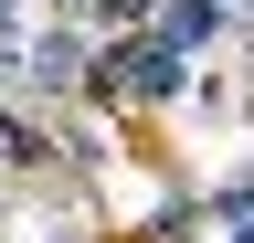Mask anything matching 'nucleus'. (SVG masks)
<instances>
[{
    "label": "nucleus",
    "instance_id": "obj_1",
    "mask_svg": "<svg viewBox=\"0 0 254 243\" xmlns=\"http://www.w3.org/2000/svg\"><path fill=\"white\" fill-rule=\"evenodd\" d=\"M95 85H106L117 106H170L180 85H190V53L170 32H148V21H127V32L106 43V64H95Z\"/></svg>",
    "mask_w": 254,
    "mask_h": 243
},
{
    "label": "nucleus",
    "instance_id": "obj_2",
    "mask_svg": "<svg viewBox=\"0 0 254 243\" xmlns=\"http://www.w3.org/2000/svg\"><path fill=\"white\" fill-rule=\"evenodd\" d=\"M11 74L32 85V96H74V85H95V32L64 11V21H43V32H21Z\"/></svg>",
    "mask_w": 254,
    "mask_h": 243
},
{
    "label": "nucleus",
    "instance_id": "obj_3",
    "mask_svg": "<svg viewBox=\"0 0 254 243\" xmlns=\"http://www.w3.org/2000/svg\"><path fill=\"white\" fill-rule=\"evenodd\" d=\"M148 32H170L180 53H201V43L233 32V11H222V0H159V11H148Z\"/></svg>",
    "mask_w": 254,
    "mask_h": 243
},
{
    "label": "nucleus",
    "instance_id": "obj_4",
    "mask_svg": "<svg viewBox=\"0 0 254 243\" xmlns=\"http://www.w3.org/2000/svg\"><path fill=\"white\" fill-rule=\"evenodd\" d=\"M11 53H21V0H0V74H11Z\"/></svg>",
    "mask_w": 254,
    "mask_h": 243
},
{
    "label": "nucleus",
    "instance_id": "obj_5",
    "mask_svg": "<svg viewBox=\"0 0 254 243\" xmlns=\"http://www.w3.org/2000/svg\"><path fill=\"white\" fill-rule=\"evenodd\" d=\"M222 201H254V159H244V180H233V191H222Z\"/></svg>",
    "mask_w": 254,
    "mask_h": 243
},
{
    "label": "nucleus",
    "instance_id": "obj_6",
    "mask_svg": "<svg viewBox=\"0 0 254 243\" xmlns=\"http://www.w3.org/2000/svg\"><path fill=\"white\" fill-rule=\"evenodd\" d=\"M32 243H74V233H32Z\"/></svg>",
    "mask_w": 254,
    "mask_h": 243
},
{
    "label": "nucleus",
    "instance_id": "obj_7",
    "mask_svg": "<svg viewBox=\"0 0 254 243\" xmlns=\"http://www.w3.org/2000/svg\"><path fill=\"white\" fill-rule=\"evenodd\" d=\"M244 43H254V0H244Z\"/></svg>",
    "mask_w": 254,
    "mask_h": 243
},
{
    "label": "nucleus",
    "instance_id": "obj_8",
    "mask_svg": "<svg viewBox=\"0 0 254 243\" xmlns=\"http://www.w3.org/2000/svg\"><path fill=\"white\" fill-rule=\"evenodd\" d=\"M222 11H244V0H222Z\"/></svg>",
    "mask_w": 254,
    "mask_h": 243
}]
</instances>
